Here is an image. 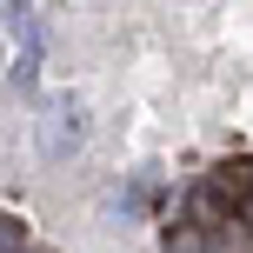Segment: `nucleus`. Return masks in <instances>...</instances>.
<instances>
[{"label": "nucleus", "mask_w": 253, "mask_h": 253, "mask_svg": "<svg viewBox=\"0 0 253 253\" xmlns=\"http://www.w3.org/2000/svg\"><path fill=\"white\" fill-rule=\"evenodd\" d=\"M7 34L20 40V60H13V80H34V60H40V20H34V7H13L7 13Z\"/></svg>", "instance_id": "nucleus-1"}, {"label": "nucleus", "mask_w": 253, "mask_h": 253, "mask_svg": "<svg viewBox=\"0 0 253 253\" xmlns=\"http://www.w3.org/2000/svg\"><path fill=\"white\" fill-rule=\"evenodd\" d=\"M80 147V120H74V107H53L47 114V153L60 160V153H74Z\"/></svg>", "instance_id": "nucleus-2"}]
</instances>
